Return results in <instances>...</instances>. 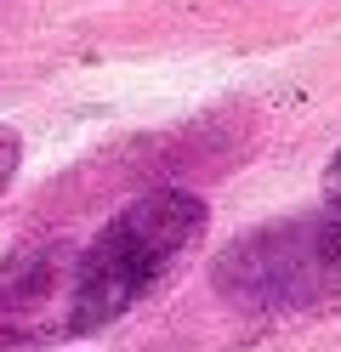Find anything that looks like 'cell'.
I'll return each instance as SVG.
<instances>
[{
    "label": "cell",
    "mask_w": 341,
    "mask_h": 352,
    "mask_svg": "<svg viewBox=\"0 0 341 352\" xmlns=\"http://www.w3.org/2000/svg\"><path fill=\"white\" fill-rule=\"evenodd\" d=\"M211 228V205L188 188H154L125 199L108 222L74 245V278H68V341L97 336L136 313L182 273Z\"/></svg>",
    "instance_id": "obj_1"
},
{
    "label": "cell",
    "mask_w": 341,
    "mask_h": 352,
    "mask_svg": "<svg viewBox=\"0 0 341 352\" xmlns=\"http://www.w3.org/2000/svg\"><path fill=\"white\" fill-rule=\"evenodd\" d=\"M211 290L239 313H307L341 301V205L245 228L211 256Z\"/></svg>",
    "instance_id": "obj_2"
},
{
    "label": "cell",
    "mask_w": 341,
    "mask_h": 352,
    "mask_svg": "<svg viewBox=\"0 0 341 352\" xmlns=\"http://www.w3.org/2000/svg\"><path fill=\"white\" fill-rule=\"evenodd\" d=\"M68 278H74L68 239H45V245L0 256V352L68 341Z\"/></svg>",
    "instance_id": "obj_3"
},
{
    "label": "cell",
    "mask_w": 341,
    "mask_h": 352,
    "mask_svg": "<svg viewBox=\"0 0 341 352\" xmlns=\"http://www.w3.org/2000/svg\"><path fill=\"white\" fill-rule=\"evenodd\" d=\"M17 170H23V137L12 125H0V193L17 182Z\"/></svg>",
    "instance_id": "obj_4"
},
{
    "label": "cell",
    "mask_w": 341,
    "mask_h": 352,
    "mask_svg": "<svg viewBox=\"0 0 341 352\" xmlns=\"http://www.w3.org/2000/svg\"><path fill=\"white\" fill-rule=\"evenodd\" d=\"M324 199L341 205V148L330 153V165H324Z\"/></svg>",
    "instance_id": "obj_5"
}]
</instances>
